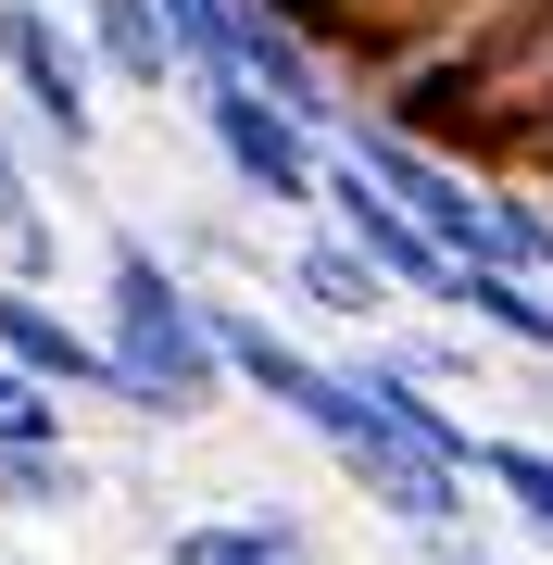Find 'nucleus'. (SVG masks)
<instances>
[{
    "label": "nucleus",
    "mask_w": 553,
    "mask_h": 565,
    "mask_svg": "<svg viewBox=\"0 0 553 565\" xmlns=\"http://www.w3.org/2000/svg\"><path fill=\"white\" fill-rule=\"evenodd\" d=\"M0 352L25 377H51L63 403H114V352H102V315H76L51 277H0Z\"/></svg>",
    "instance_id": "obj_7"
},
{
    "label": "nucleus",
    "mask_w": 553,
    "mask_h": 565,
    "mask_svg": "<svg viewBox=\"0 0 553 565\" xmlns=\"http://www.w3.org/2000/svg\"><path fill=\"white\" fill-rule=\"evenodd\" d=\"M88 490H102V478H88V465L63 452V440H0V515H13V527H51V515H76Z\"/></svg>",
    "instance_id": "obj_13"
},
{
    "label": "nucleus",
    "mask_w": 553,
    "mask_h": 565,
    "mask_svg": "<svg viewBox=\"0 0 553 565\" xmlns=\"http://www.w3.org/2000/svg\"><path fill=\"white\" fill-rule=\"evenodd\" d=\"M377 340L403 352L428 390H491V377H478V327H466V315H453V327H377Z\"/></svg>",
    "instance_id": "obj_17"
},
{
    "label": "nucleus",
    "mask_w": 553,
    "mask_h": 565,
    "mask_svg": "<svg viewBox=\"0 0 553 565\" xmlns=\"http://www.w3.org/2000/svg\"><path fill=\"white\" fill-rule=\"evenodd\" d=\"M214 340H226V377H240L265 415H289L315 452H340L352 427H365V390L340 377V352H315L277 302H226V289H214Z\"/></svg>",
    "instance_id": "obj_4"
},
{
    "label": "nucleus",
    "mask_w": 553,
    "mask_h": 565,
    "mask_svg": "<svg viewBox=\"0 0 553 565\" xmlns=\"http://www.w3.org/2000/svg\"><path fill=\"white\" fill-rule=\"evenodd\" d=\"M0 88H13L25 151L51 163V189H88V151H102V76H88V39L63 0H0Z\"/></svg>",
    "instance_id": "obj_2"
},
{
    "label": "nucleus",
    "mask_w": 553,
    "mask_h": 565,
    "mask_svg": "<svg viewBox=\"0 0 553 565\" xmlns=\"http://www.w3.org/2000/svg\"><path fill=\"white\" fill-rule=\"evenodd\" d=\"M164 252L189 264V277H202V264H252V239H240L226 214H177V226H164Z\"/></svg>",
    "instance_id": "obj_19"
},
{
    "label": "nucleus",
    "mask_w": 553,
    "mask_h": 565,
    "mask_svg": "<svg viewBox=\"0 0 553 565\" xmlns=\"http://www.w3.org/2000/svg\"><path fill=\"white\" fill-rule=\"evenodd\" d=\"M88 315H102L114 352V415L139 427H202L226 390V340H214V289L151 239V226H102V264H88Z\"/></svg>",
    "instance_id": "obj_1"
},
{
    "label": "nucleus",
    "mask_w": 553,
    "mask_h": 565,
    "mask_svg": "<svg viewBox=\"0 0 553 565\" xmlns=\"http://www.w3.org/2000/svg\"><path fill=\"white\" fill-rule=\"evenodd\" d=\"M277 13L302 25V39H365V13H377V0H277Z\"/></svg>",
    "instance_id": "obj_20"
},
{
    "label": "nucleus",
    "mask_w": 553,
    "mask_h": 565,
    "mask_svg": "<svg viewBox=\"0 0 553 565\" xmlns=\"http://www.w3.org/2000/svg\"><path fill=\"white\" fill-rule=\"evenodd\" d=\"M478 490H503L515 503V527H529V541H553V440H478Z\"/></svg>",
    "instance_id": "obj_14"
},
{
    "label": "nucleus",
    "mask_w": 553,
    "mask_h": 565,
    "mask_svg": "<svg viewBox=\"0 0 553 565\" xmlns=\"http://www.w3.org/2000/svg\"><path fill=\"white\" fill-rule=\"evenodd\" d=\"M177 102H189V126H202V151L226 163L240 202H265V214H315L328 202V126L265 102L252 76H202V88H177Z\"/></svg>",
    "instance_id": "obj_3"
},
{
    "label": "nucleus",
    "mask_w": 553,
    "mask_h": 565,
    "mask_svg": "<svg viewBox=\"0 0 553 565\" xmlns=\"http://www.w3.org/2000/svg\"><path fill=\"white\" fill-rule=\"evenodd\" d=\"M440 315H466L478 340H515L529 364H553V277H529V264H453V302Z\"/></svg>",
    "instance_id": "obj_12"
},
{
    "label": "nucleus",
    "mask_w": 553,
    "mask_h": 565,
    "mask_svg": "<svg viewBox=\"0 0 553 565\" xmlns=\"http://www.w3.org/2000/svg\"><path fill=\"white\" fill-rule=\"evenodd\" d=\"M164 565H315V515H302V503L189 515V527H164Z\"/></svg>",
    "instance_id": "obj_11"
},
{
    "label": "nucleus",
    "mask_w": 553,
    "mask_h": 565,
    "mask_svg": "<svg viewBox=\"0 0 553 565\" xmlns=\"http://www.w3.org/2000/svg\"><path fill=\"white\" fill-rule=\"evenodd\" d=\"M415 565H503V553L478 541V527H453V541H415Z\"/></svg>",
    "instance_id": "obj_21"
},
{
    "label": "nucleus",
    "mask_w": 553,
    "mask_h": 565,
    "mask_svg": "<svg viewBox=\"0 0 553 565\" xmlns=\"http://www.w3.org/2000/svg\"><path fill=\"white\" fill-rule=\"evenodd\" d=\"M0 440H63V390L25 377L13 352H0Z\"/></svg>",
    "instance_id": "obj_18"
},
{
    "label": "nucleus",
    "mask_w": 553,
    "mask_h": 565,
    "mask_svg": "<svg viewBox=\"0 0 553 565\" xmlns=\"http://www.w3.org/2000/svg\"><path fill=\"white\" fill-rule=\"evenodd\" d=\"M240 76L265 88V102H289L302 126H340V76H328V39H302V25L277 13V0H240Z\"/></svg>",
    "instance_id": "obj_9"
},
{
    "label": "nucleus",
    "mask_w": 553,
    "mask_h": 565,
    "mask_svg": "<svg viewBox=\"0 0 553 565\" xmlns=\"http://www.w3.org/2000/svg\"><path fill=\"white\" fill-rule=\"evenodd\" d=\"M315 214H328L340 239L365 252L390 289H403V302H453V252H440V239H428V226H415L403 202H390V189H377L352 151H328V202H315Z\"/></svg>",
    "instance_id": "obj_6"
},
{
    "label": "nucleus",
    "mask_w": 553,
    "mask_h": 565,
    "mask_svg": "<svg viewBox=\"0 0 553 565\" xmlns=\"http://www.w3.org/2000/svg\"><path fill=\"white\" fill-rule=\"evenodd\" d=\"M515 177H553V114H541V139H529V163H515Z\"/></svg>",
    "instance_id": "obj_22"
},
{
    "label": "nucleus",
    "mask_w": 553,
    "mask_h": 565,
    "mask_svg": "<svg viewBox=\"0 0 553 565\" xmlns=\"http://www.w3.org/2000/svg\"><path fill=\"white\" fill-rule=\"evenodd\" d=\"M491 226H503V264L553 277V177H491Z\"/></svg>",
    "instance_id": "obj_16"
},
{
    "label": "nucleus",
    "mask_w": 553,
    "mask_h": 565,
    "mask_svg": "<svg viewBox=\"0 0 553 565\" xmlns=\"http://www.w3.org/2000/svg\"><path fill=\"white\" fill-rule=\"evenodd\" d=\"M277 302L302 315V327H328V340H365V327H390V302H403V289H390L377 264L352 252V239H340L328 214H315L302 239L277 252Z\"/></svg>",
    "instance_id": "obj_8"
},
{
    "label": "nucleus",
    "mask_w": 553,
    "mask_h": 565,
    "mask_svg": "<svg viewBox=\"0 0 553 565\" xmlns=\"http://www.w3.org/2000/svg\"><path fill=\"white\" fill-rule=\"evenodd\" d=\"M63 13H76L88 76H102L114 102H177V39H164L151 0H63Z\"/></svg>",
    "instance_id": "obj_10"
},
{
    "label": "nucleus",
    "mask_w": 553,
    "mask_h": 565,
    "mask_svg": "<svg viewBox=\"0 0 553 565\" xmlns=\"http://www.w3.org/2000/svg\"><path fill=\"white\" fill-rule=\"evenodd\" d=\"M328 465L377 503V527H403V541H453V527H478V465L428 452L415 427H377V415H365Z\"/></svg>",
    "instance_id": "obj_5"
},
{
    "label": "nucleus",
    "mask_w": 553,
    "mask_h": 565,
    "mask_svg": "<svg viewBox=\"0 0 553 565\" xmlns=\"http://www.w3.org/2000/svg\"><path fill=\"white\" fill-rule=\"evenodd\" d=\"M151 13H164V39H177V88L240 76V0H151Z\"/></svg>",
    "instance_id": "obj_15"
}]
</instances>
